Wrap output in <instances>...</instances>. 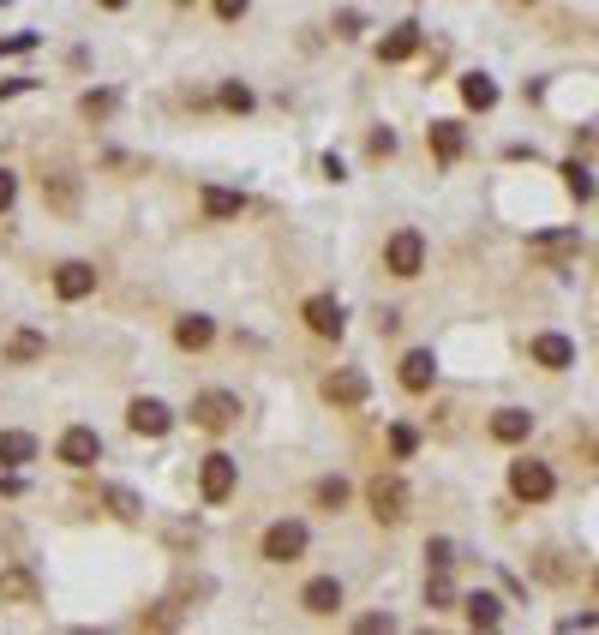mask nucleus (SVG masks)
<instances>
[{
  "instance_id": "obj_1",
  "label": "nucleus",
  "mask_w": 599,
  "mask_h": 635,
  "mask_svg": "<svg viewBox=\"0 0 599 635\" xmlns=\"http://www.w3.org/2000/svg\"><path fill=\"white\" fill-rule=\"evenodd\" d=\"M234 420H240V396H228V390L192 396V426H198V432H228Z\"/></svg>"
},
{
  "instance_id": "obj_2",
  "label": "nucleus",
  "mask_w": 599,
  "mask_h": 635,
  "mask_svg": "<svg viewBox=\"0 0 599 635\" xmlns=\"http://www.w3.org/2000/svg\"><path fill=\"white\" fill-rule=\"evenodd\" d=\"M366 504H372L378 522H402V516H408V480H396V474H372Z\"/></svg>"
},
{
  "instance_id": "obj_3",
  "label": "nucleus",
  "mask_w": 599,
  "mask_h": 635,
  "mask_svg": "<svg viewBox=\"0 0 599 635\" xmlns=\"http://www.w3.org/2000/svg\"><path fill=\"white\" fill-rule=\"evenodd\" d=\"M552 486H558V480H552V468H546V462H528V456H522V462H510V492H516L522 504H546V498H552Z\"/></svg>"
},
{
  "instance_id": "obj_4",
  "label": "nucleus",
  "mask_w": 599,
  "mask_h": 635,
  "mask_svg": "<svg viewBox=\"0 0 599 635\" xmlns=\"http://www.w3.org/2000/svg\"><path fill=\"white\" fill-rule=\"evenodd\" d=\"M384 264H390V276H420V270H426V240H420L414 228L390 234V246H384Z\"/></svg>"
},
{
  "instance_id": "obj_5",
  "label": "nucleus",
  "mask_w": 599,
  "mask_h": 635,
  "mask_svg": "<svg viewBox=\"0 0 599 635\" xmlns=\"http://www.w3.org/2000/svg\"><path fill=\"white\" fill-rule=\"evenodd\" d=\"M306 552V522H276V528H264V558L270 564H294Z\"/></svg>"
},
{
  "instance_id": "obj_6",
  "label": "nucleus",
  "mask_w": 599,
  "mask_h": 635,
  "mask_svg": "<svg viewBox=\"0 0 599 635\" xmlns=\"http://www.w3.org/2000/svg\"><path fill=\"white\" fill-rule=\"evenodd\" d=\"M42 600V582L30 564H6L0 570V606H36Z\"/></svg>"
},
{
  "instance_id": "obj_7",
  "label": "nucleus",
  "mask_w": 599,
  "mask_h": 635,
  "mask_svg": "<svg viewBox=\"0 0 599 635\" xmlns=\"http://www.w3.org/2000/svg\"><path fill=\"white\" fill-rule=\"evenodd\" d=\"M300 318H306V330H312V336H342V324H348L336 294H312V300L300 306Z\"/></svg>"
},
{
  "instance_id": "obj_8",
  "label": "nucleus",
  "mask_w": 599,
  "mask_h": 635,
  "mask_svg": "<svg viewBox=\"0 0 599 635\" xmlns=\"http://www.w3.org/2000/svg\"><path fill=\"white\" fill-rule=\"evenodd\" d=\"M234 480H240V468H234V456H204V468H198V486H204V498L210 504H222L228 492H234Z\"/></svg>"
},
{
  "instance_id": "obj_9",
  "label": "nucleus",
  "mask_w": 599,
  "mask_h": 635,
  "mask_svg": "<svg viewBox=\"0 0 599 635\" xmlns=\"http://www.w3.org/2000/svg\"><path fill=\"white\" fill-rule=\"evenodd\" d=\"M366 372H354V366H342V372H330L324 378V402H336V408H360L366 402Z\"/></svg>"
},
{
  "instance_id": "obj_10",
  "label": "nucleus",
  "mask_w": 599,
  "mask_h": 635,
  "mask_svg": "<svg viewBox=\"0 0 599 635\" xmlns=\"http://www.w3.org/2000/svg\"><path fill=\"white\" fill-rule=\"evenodd\" d=\"M126 426H132L138 438H162V432L174 426V414H168V408H162L156 396H138V402L126 408Z\"/></svg>"
},
{
  "instance_id": "obj_11",
  "label": "nucleus",
  "mask_w": 599,
  "mask_h": 635,
  "mask_svg": "<svg viewBox=\"0 0 599 635\" xmlns=\"http://www.w3.org/2000/svg\"><path fill=\"white\" fill-rule=\"evenodd\" d=\"M576 252H582L576 228H558V234H534V240H528V258H540V264H564V258H576Z\"/></svg>"
},
{
  "instance_id": "obj_12",
  "label": "nucleus",
  "mask_w": 599,
  "mask_h": 635,
  "mask_svg": "<svg viewBox=\"0 0 599 635\" xmlns=\"http://www.w3.org/2000/svg\"><path fill=\"white\" fill-rule=\"evenodd\" d=\"M96 456H102V438H96L90 426H72V432L60 438V462H66V468H90Z\"/></svg>"
},
{
  "instance_id": "obj_13",
  "label": "nucleus",
  "mask_w": 599,
  "mask_h": 635,
  "mask_svg": "<svg viewBox=\"0 0 599 635\" xmlns=\"http://www.w3.org/2000/svg\"><path fill=\"white\" fill-rule=\"evenodd\" d=\"M426 144H432L438 162H456V156L468 150V132H462L456 120H432V126H426Z\"/></svg>"
},
{
  "instance_id": "obj_14",
  "label": "nucleus",
  "mask_w": 599,
  "mask_h": 635,
  "mask_svg": "<svg viewBox=\"0 0 599 635\" xmlns=\"http://www.w3.org/2000/svg\"><path fill=\"white\" fill-rule=\"evenodd\" d=\"M90 288H96V270H90V264H78V258H72V264H60V270H54V294H60V300H84Z\"/></svg>"
},
{
  "instance_id": "obj_15",
  "label": "nucleus",
  "mask_w": 599,
  "mask_h": 635,
  "mask_svg": "<svg viewBox=\"0 0 599 635\" xmlns=\"http://www.w3.org/2000/svg\"><path fill=\"white\" fill-rule=\"evenodd\" d=\"M300 606H306L312 618H330V612L342 606V582H336V576H318V582H306V594H300Z\"/></svg>"
},
{
  "instance_id": "obj_16",
  "label": "nucleus",
  "mask_w": 599,
  "mask_h": 635,
  "mask_svg": "<svg viewBox=\"0 0 599 635\" xmlns=\"http://www.w3.org/2000/svg\"><path fill=\"white\" fill-rule=\"evenodd\" d=\"M534 360H540L546 372H564V366H576V342H570V336H540V342H534Z\"/></svg>"
},
{
  "instance_id": "obj_17",
  "label": "nucleus",
  "mask_w": 599,
  "mask_h": 635,
  "mask_svg": "<svg viewBox=\"0 0 599 635\" xmlns=\"http://www.w3.org/2000/svg\"><path fill=\"white\" fill-rule=\"evenodd\" d=\"M432 378H438V360H432L426 348H414V354L402 360V390H414V396H420V390H432Z\"/></svg>"
},
{
  "instance_id": "obj_18",
  "label": "nucleus",
  "mask_w": 599,
  "mask_h": 635,
  "mask_svg": "<svg viewBox=\"0 0 599 635\" xmlns=\"http://www.w3.org/2000/svg\"><path fill=\"white\" fill-rule=\"evenodd\" d=\"M528 432H534V414H522V408H498L492 414V438L498 444H522Z\"/></svg>"
},
{
  "instance_id": "obj_19",
  "label": "nucleus",
  "mask_w": 599,
  "mask_h": 635,
  "mask_svg": "<svg viewBox=\"0 0 599 635\" xmlns=\"http://www.w3.org/2000/svg\"><path fill=\"white\" fill-rule=\"evenodd\" d=\"M420 48V24H396L384 42H378V60H408Z\"/></svg>"
},
{
  "instance_id": "obj_20",
  "label": "nucleus",
  "mask_w": 599,
  "mask_h": 635,
  "mask_svg": "<svg viewBox=\"0 0 599 635\" xmlns=\"http://www.w3.org/2000/svg\"><path fill=\"white\" fill-rule=\"evenodd\" d=\"M210 336H216V324L198 318V312H186V318L174 324V342H180V348H210Z\"/></svg>"
},
{
  "instance_id": "obj_21",
  "label": "nucleus",
  "mask_w": 599,
  "mask_h": 635,
  "mask_svg": "<svg viewBox=\"0 0 599 635\" xmlns=\"http://www.w3.org/2000/svg\"><path fill=\"white\" fill-rule=\"evenodd\" d=\"M462 612H468V624H474V630H498V618H504V606H498L492 594H468V600H462Z\"/></svg>"
},
{
  "instance_id": "obj_22",
  "label": "nucleus",
  "mask_w": 599,
  "mask_h": 635,
  "mask_svg": "<svg viewBox=\"0 0 599 635\" xmlns=\"http://www.w3.org/2000/svg\"><path fill=\"white\" fill-rule=\"evenodd\" d=\"M462 102H468V108H492V102H498V84H492L486 72H468V78H462Z\"/></svg>"
},
{
  "instance_id": "obj_23",
  "label": "nucleus",
  "mask_w": 599,
  "mask_h": 635,
  "mask_svg": "<svg viewBox=\"0 0 599 635\" xmlns=\"http://www.w3.org/2000/svg\"><path fill=\"white\" fill-rule=\"evenodd\" d=\"M240 210H246V198H240V192H228V186H210V192H204V216H216V222H222V216H240Z\"/></svg>"
},
{
  "instance_id": "obj_24",
  "label": "nucleus",
  "mask_w": 599,
  "mask_h": 635,
  "mask_svg": "<svg viewBox=\"0 0 599 635\" xmlns=\"http://www.w3.org/2000/svg\"><path fill=\"white\" fill-rule=\"evenodd\" d=\"M42 348H48V342H42L36 330H18V336L6 342V360H12V366H30V360H42Z\"/></svg>"
},
{
  "instance_id": "obj_25",
  "label": "nucleus",
  "mask_w": 599,
  "mask_h": 635,
  "mask_svg": "<svg viewBox=\"0 0 599 635\" xmlns=\"http://www.w3.org/2000/svg\"><path fill=\"white\" fill-rule=\"evenodd\" d=\"M30 456H36V438H30V432H0V462L18 468V462H30Z\"/></svg>"
},
{
  "instance_id": "obj_26",
  "label": "nucleus",
  "mask_w": 599,
  "mask_h": 635,
  "mask_svg": "<svg viewBox=\"0 0 599 635\" xmlns=\"http://www.w3.org/2000/svg\"><path fill=\"white\" fill-rule=\"evenodd\" d=\"M48 198H54V210H78V180L72 174H54L48 180Z\"/></svg>"
},
{
  "instance_id": "obj_27",
  "label": "nucleus",
  "mask_w": 599,
  "mask_h": 635,
  "mask_svg": "<svg viewBox=\"0 0 599 635\" xmlns=\"http://www.w3.org/2000/svg\"><path fill=\"white\" fill-rule=\"evenodd\" d=\"M426 606H432V612H450V606H456V588H450V576H444V570L426 582Z\"/></svg>"
},
{
  "instance_id": "obj_28",
  "label": "nucleus",
  "mask_w": 599,
  "mask_h": 635,
  "mask_svg": "<svg viewBox=\"0 0 599 635\" xmlns=\"http://www.w3.org/2000/svg\"><path fill=\"white\" fill-rule=\"evenodd\" d=\"M318 504L324 510H342L348 504V480H318Z\"/></svg>"
},
{
  "instance_id": "obj_29",
  "label": "nucleus",
  "mask_w": 599,
  "mask_h": 635,
  "mask_svg": "<svg viewBox=\"0 0 599 635\" xmlns=\"http://www.w3.org/2000/svg\"><path fill=\"white\" fill-rule=\"evenodd\" d=\"M564 180H570V192H576V198H588V192H594V180H588V168H582V162H570V168H564Z\"/></svg>"
},
{
  "instance_id": "obj_30",
  "label": "nucleus",
  "mask_w": 599,
  "mask_h": 635,
  "mask_svg": "<svg viewBox=\"0 0 599 635\" xmlns=\"http://www.w3.org/2000/svg\"><path fill=\"white\" fill-rule=\"evenodd\" d=\"M108 504H114V516L138 522V498H132V492H120V486H114V492H108Z\"/></svg>"
},
{
  "instance_id": "obj_31",
  "label": "nucleus",
  "mask_w": 599,
  "mask_h": 635,
  "mask_svg": "<svg viewBox=\"0 0 599 635\" xmlns=\"http://www.w3.org/2000/svg\"><path fill=\"white\" fill-rule=\"evenodd\" d=\"M222 102H228V108H240V114H246V108H252V90H246V84H222Z\"/></svg>"
},
{
  "instance_id": "obj_32",
  "label": "nucleus",
  "mask_w": 599,
  "mask_h": 635,
  "mask_svg": "<svg viewBox=\"0 0 599 635\" xmlns=\"http://www.w3.org/2000/svg\"><path fill=\"white\" fill-rule=\"evenodd\" d=\"M414 444H420V438H414L408 426H396V432H390V450H396V456H414Z\"/></svg>"
},
{
  "instance_id": "obj_33",
  "label": "nucleus",
  "mask_w": 599,
  "mask_h": 635,
  "mask_svg": "<svg viewBox=\"0 0 599 635\" xmlns=\"http://www.w3.org/2000/svg\"><path fill=\"white\" fill-rule=\"evenodd\" d=\"M426 558H432L438 570H450V540H432V546H426Z\"/></svg>"
},
{
  "instance_id": "obj_34",
  "label": "nucleus",
  "mask_w": 599,
  "mask_h": 635,
  "mask_svg": "<svg viewBox=\"0 0 599 635\" xmlns=\"http://www.w3.org/2000/svg\"><path fill=\"white\" fill-rule=\"evenodd\" d=\"M12 198H18V180H12V174L0 168V210H12Z\"/></svg>"
},
{
  "instance_id": "obj_35",
  "label": "nucleus",
  "mask_w": 599,
  "mask_h": 635,
  "mask_svg": "<svg viewBox=\"0 0 599 635\" xmlns=\"http://www.w3.org/2000/svg\"><path fill=\"white\" fill-rule=\"evenodd\" d=\"M210 6H216V18H240V12H246L252 0H210Z\"/></svg>"
},
{
  "instance_id": "obj_36",
  "label": "nucleus",
  "mask_w": 599,
  "mask_h": 635,
  "mask_svg": "<svg viewBox=\"0 0 599 635\" xmlns=\"http://www.w3.org/2000/svg\"><path fill=\"white\" fill-rule=\"evenodd\" d=\"M354 630H360V635H378V630H396V618H360V624H354Z\"/></svg>"
},
{
  "instance_id": "obj_37",
  "label": "nucleus",
  "mask_w": 599,
  "mask_h": 635,
  "mask_svg": "<svg viewBox=\"0 0 599 635\" xmlns=\"http://www.w3.org/2000/svg\"><path fill=\"white\" fill-rule=\"evenodd\" d=\"M108 108H114V96H84V114H90V120H96V114H108Z\"/></svg>"
},
{
  "instance_id": "obj_38",
  "label": "nucleus",
  "mask_w": 599,
  "mask_h": 635,
  "mask_svg": "<svg viewBox=\"0 0 599 635\" xmlns=\"http://www.w3.org/2000/svg\"><path fill=\"white\" fill-rule=\"evenodd\" d=\"M396 150V132H372V156H390Z\"/></svg>"
},
{
  "instance_id": "obj_39",
  "label": "nucleus",
  "mask_w": 599,
  "mask_h": 635,
  "mask_svg": "<svg viewBox=\"0 0 599 635\" xmlns=\"http://www.w3.org/2000/svg\"><path fill=\"white\" fill-rule=\"evenodd\" d=\"M102 6H126V0H102Z\"/></svg>"
}]
</instances>
